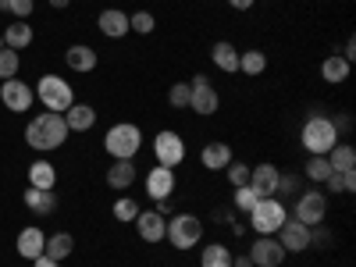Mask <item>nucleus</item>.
Returning a JSON list of instances; mask_svg holds the SVG:
<instances>
[{
    "label": "nucleus",
    "instance_id": "obj_22",
    "mask_svg": "<svg viewBox=\"0 0 356 267\" xmlns=\"http://www.w3.org/2000/svg\"><path fill=\"white\" fill-rule=\"evenodd\" d=\"M22 200H25V207H29L33 214H50L54 207H57L54 189H33V186H29V189L22 193Z\"/></svg>",
    "mask_w": 356,
    "mask_h": 267
},
{
    "label": "nucleus",
    "instance_id": "obj_46",
    "mask_svg": "<svg viewBox=\"0 0 356 267\" xmlns=\"http://www.w3.org/2000/svg\"><path fill=\"white\" fill-rule=\"evenodd\" d=\"M189 86H193V89H196V86H211V79H207V75L200 72V75H193V82H189Z\"/></svg>",
    "mask_w": 356,
    "mask_h": 267
},
{
    "label": "nucleus",
    "instance_id": "obj_5",
    "mask_svg": "<svg viewBox=\"0 0 356 267\" xmlns=\"http://www.w3.org/2000/svg\"><path fill=\"white\" fill-rule=\"evenodd\" d=\"M33 93L40 97V104L54 114H65L72 104H75V93H72V86L61 79V75H43L40 86L33 89Z\"/></svg>",
    "mask_w": 356,
    "mask_h": 267
},
{
    "label": "nucleus",
    "instance_id": "obj_43",
    "mask_svg": "<svg viewBox=\"0 0 356 267\" xmlns=\"http://www.w3.org/2000/svg\"><path fill=\"white\" fill-rule=\"evenodd\" d=\"M228 4H232L235 11H250V8L257 4V0H228Z\"/></svg>",
    "mask_w": 356,
    "mask_h": 267
},
{
    "label": "nucleus",
    "instance_id": "obj_41",
    "mask_svg": "<svg viewBox=\"0 0 356 267\" xmlns=\"http://www.w3.org/2000/svg\"><path fill=\"white\" fill-rule=\"evenodd\" d=\"M332 125H335V132L342 136V132L353 129V118H349V114H339V118H332Z\"/></svg>",
    "mask_w": 356,
    "mask_h": 267
},
{
    "label": "nucleus",
    "instance_id": "obj_16",
    "mask_svg": "<svg viewBox=\"0 0 356 267\" xmlns=\"http://www.w3.org/2000/svg\"><path fill=\"white\" fill-rule=\"evenodd\" d=\"M250 186H253L260 196H275V193H278V168H275V164H257V168H250Z\"/></svg>",
    "mask_w": 356,
    "mask_h": 267
},
{
    "label": "nucleus",
    "instance_id": "obj_20",
    "mask_svg": "<svg viewBox=\"0 0 356 267\" xmlns=\"http://www.w3.org/2000/svg\"><path fill=\"white\" fill-rule=\"evenodd\" d=\"M65 61L72 72H93L97 68V50L93 47H86V43H75L65 50Z\"/></svg>",
    "mask_w": 356,
    "mask_h": 267
},
{
    "label": "nucleus",
    "instance_id": "obj_23",
    "mask_svg": "<svg viewBox=\"0 0 356 267\" xmlns=\"http://www.w3.org/2000/svg\"><path fill=\"white\" fill-rule=\"evenodd\" d=\"M29 43H33V25L22 22V18H15V22L4 29V47H8V50H25Z\"/></svg>",
    "mask_w": 356,
    "mask_h": 267
},
{
    "label": "nucleus",
    "instance_id": "obj_33",
    "mask_svg": "<svg viewBox=\"0 0 356 267\" xmlns=\"http://www.w3.org/2000/svg\"><path fill=\"white\" fill-rule=\"evenodd\" d=\"M154 25H157V18H154L150 11H136V15H129V33L150 36V33H154Z\"/></svg>",
    "mask_w": 356,
    "mask_h": 267
},
{
    "label": "nucleus",
    "instance_id": "obj_28",
    "mask_svg": "<svg viewBox=\"0 0 356 267\" xmlns=\"http://www.w3.org/2000/svg\"><path fill=\"white\" fill-rule=\"evenodd\" d=\"M72 250H75V239H72L68 232H57V235H50V239H47V250H43V253H47L50 260L61 264V260L72 257Z\"/></svg>",
    "mask_w": 356,
    "mask_h": 267
},
{
    "label": "nucleus",
    "instance_id": "obj_19",
    "mask_svg": "<svg viewBox=\"0 0 356 267\" xmlns=\"http://www.w3.org/2000/svg\"><path fill=\"white\" fill-rule=\"evenodd\" d=\"M65 125H68V132L93 129V125H97V111L89 107V104H72V107L65 111Z\"/></svg>",
    "mask_w": 356,
    "mask_h": 267
},
{
    "label": "nucleus",
    "instance_id": "obj_8",
    "mask_svg": "<svg viewBox=\"0 0 356 267\" xmlns=\"http://www.w3.org/2000/svg\"><path fill=\"white\" fill-rule=\"evenodd\" d=\"M154 157H157V164H164V168L182 164V157H186V143H182V136L171 132V129L157 132V136H154Z\"/></svg>",
    "mask_w": 356,
    "mask_h": 267
},
{
    "label": "nucleus",
    "instance_id": "obj_10",
    "mask_svg": "<svg viewBox=\"0 0 356 267\" xmlns=\"http://www.w3.org/2000/svg\"><path fill=\"white\" fill-rule=\"evenodd\" d=\"M33 86H25L22 79H4V86H0V100H4L8 111L15 114H25L29 107H33Z\"/></svg>",
    "mask_w": 356,
    "mask_h": 267
},
{
    "label": "nucleus",
    "instance_id": "obj_9",
    "mask_svg": "<svg viewBox=\"0 0 356 267\" xmlns=\"http://www.w3.org/2000/svg\"><path fill=\"white\" fill-rule=\"evenodd\" d=\"M310 235H314V228H307L303 221H285V225L275 232V239L282 243L285 253H307V250L314 246Z\"/></svg>",
    "mask_w": 356,
    "mask_h": 267
},
{
    "label": "nucleus",
    "instance_id": "obj_6",
    "mask_svg": "<svg viewBox=\"0 0 356 267\" xmlns=\"http://www.w3.org/2000/svg\"><path fill=\"white\" fill-rule=\"evenodd\" d=\"M164 239H168L175 250H193V246L203 239V221H200L196 214H171Z\"/></svg>",
    "mask_w": 356,
    "mask_h": 267
},
{
    "label": "nucleus",
    "instance_id": "obj_15",
    "mask_svg": "<svg viewBox=\"0 0 356 267\" xmlns=\"http://www.w3.org/2000/svg\"><path fill=\"white\" fill-rule=\"evenodd\" d=\"M97 25H100V33H104L107 40H122V36H129V15H125V11H118V8L100 11Z\"/></svg>",
    "mask_w": 356,
    "mask_h": 267
},
{
    "label": "nucleus",
    "instance_id": "obj_7",
    "mask_svg": "<svg viewBox=\"0 0 356 267\" xmlns=\"http://www.w3.org/2000/svg\"><path fill=\"white\" fill-rule=\"evenodd\" d=\"M324 214H328V196L317 189L300 193V200H296V221H303L307 228H317L324 221Z\"/></svg>",
    "mask_w": 356,
    "mask_h": 267
},
{
    "label": "nucleus",
    "instance_id": "obj_24",
    "mask_svg": "<svg viewBox=\"0 0 356 267\" xmlns=\"http://www.w3.org/2000/svg\"><path fill=\"white\" fill-rule=\"evenodd\" d=\"M29 186L33 189H54L57 186V171L47 161H33L29 164Z\"/></svg>",
    "mask_w": 356,
    "mask_h": 267
},
{
    "label": "nucleus",
    "instance_id": "obj_4",
    "mask_svg": "<svg viewBox=\"0 0 356 267\" xmlns=\"http://www.w3.org/2000/svg\"><path fill=\"white\" fill-rule=\"evenodd\" d=\"M285 221H289V214H285V203L278 196H260L257 207L250 211V225L257 235H275Z\"/></svg>",
    "mask_w": 356,
    "mask_h": 267
},
{
    "label": "nucleus",
    "instance_id": "obj_2",
    "mask_svg": "<svg viewBox=\"0 0 356 267\" xmlns=\"http://www.w3.org/2000/svg\"><path fill=\"white\" fill-rule=\"evenodd\" d=\"M139 146H143V132H139V125H132V122H118V125H111L107 136H104V150H107L114 161H132V157L139 154Z\"/></svg>",
    "mask_w": 356,
    "mask_h": 267
},
{
    "label": "nucleus",
    "instance_id": "obj_1",
    "mask_svg": "<svg viewBox=\"0 0 356 267\" xmlns=\"http://www.w3.org/2000/svg\"><path fill=\"white\" fill-rule=\"evenodd\" d=\"M68 139V125H65V114H54V111H43L40 118H33L25 129V143L40 154H50L57 146H65Z\"/></svg>",
    "mask_w": 356,
    "mask_h": 267
},
{
    "label": "nucleus",
    "instance_id": "obj_14",
    "mask_svg": "<svg viewBox=\"0 0 356 267\" xmlns=\"http://www.w3.org/2000/svg\"><path fill=\"white\" fill-rule=\"evenodd\" d=\"M15 246H18V257H22V260H36V257H43V250H47V235H43L40 228H22Z\"/></svg>",
    "mask_w": 356,
    "mask_h": 267
},
{
    "label": "nucleus",
    "instance_id": "obj_27",
    "mask_svg": "<svg viewBox=\"0 0 356 267\" xmlns=\"http://www.w3.org/2000/svg\"><path fill=\"white\" fill-rule=\"evenodd\" d=\"M328 164L332 171H356V150L349 143H335L328 150Z\"/></svg>",
    "mask_w": 356,
    "mask_h": 267
},
{
    "label": "nucleus",
    "instance_id": "obj_49",
    "mask_svg": "<svg viewBox=\"0 0 356 267\" xmlns=\"http://www.w3.org/2000/svg\"><path fill=\"white\" fill-rule=\"evenodd\" d=\"M0 8H4V0H0Z\"/></svg>",
    "mask_w": 356,
    "mask_h": 267
},
{
    "label": "nucleus",
    "instance_id": "obj_48",
    "mask_svg": "<svg viewBox=\"0 0 356 267\" xmlns=\"http://www.w3.org/2000/svg\"><path fill=\"white\" fill-rule=\"evenodd\" d=\"M0 50H4V36H0Z\"/></svg>",
    "mask_w": 356,
    "mask_h": 267
},
{
    "label": "nucleus",
    "instance_id": "obj_44",
    "mask_svg": "<svg viewBox=\"0 0 356 267\" xmlns=\"http://www.w3.org/2000/svg\"><path fill=\"white\" fill-rule=\"evenodd\" d=\"M342 57L353 65V57H356V40H353V36H349V43H346V54H342Z\"/></svg>",
    "mask_w": 356,
    "mask_h": 267
},
{
    "label": "nucleus",
    "instance_id": "obj_45",
    "mask_svg": "<svg viewBox=\"0 0 356 267\" xmlns=\"http://www.w3.org/2000/svg\"><path fill=\"white\" fill-rule=\"evenodd\" d=\"M33 267H57V260H50V257L43 253V257H36V260H33Z\"/></svg>",
    "mask_w": 356,
    "mask_h": 267
},
{
    "label": "nucleus",
    "instance_id": "obj_36",
    "mask_svg": "<svg viewBox=\"0 0 356 267\" xmlns=\"http://www.w3.org/2000/svg\"><path fill=\"white\" fill-rule=\"evenodd\" d=\"M257 200H260V193L253 189V186H239V189H235V207H239V211H253V207H257Z\"/></svg>",
    "mask_w": 356,
    "mask_h": 267
},
{
    "label": "nucleus",
    "instance_id": "obj_39",
    "mask_svg": "<svg viewBox=\"0 0 356 267\" xmlns=\"http://www.w3.org/2000/svg\"><path fill=\"white\" fill-rule=\"evenodd\" d=\"M4 8H8L15 18H22V22H25L29 15H33V8H36V4H33V0H4Z\"/></svg>",
    "mask_w": 356,
    "mask_h": 267
},
{
    "label": "nucleus",
    "instance_id": "obj_17",
    "mask_svg": "<svg viewBox=\"0 0 356 267\" xmlns=\"http://www.w3.org/2000/svg\"><path fill=\"white\" fill-rule=\"evenodd\" d=\"M200 164L207 171H225L232 164V146L228 143H207L203 154H200Z\"/></svg>",
    "mask_w": 356,
    "mask_h": 267
},
{
    "label": "nucleus",
    "instance_id": "obj_26",
    "mask_svg": "<svg viewBox=\"0 0 356 267\" xmlns=\"http://www.w3.org/2000/svg\"><path fill=\"white\" fill-rule=\"evenodd\" d=\"M321 75H324V82H332V86H342L346 79H349V61L342 54H332L328 61L321 65Z\"/></svg>",
    "mask_w": 356,
    "mask_h": 267
},
{
    "label": "nucleus",
    "instance_id": "obj_40",
    "mask_svg": "<svg viewBox=\"0 0 356 267\" xmlns=\"http://www.w3.org/2000/svg\"><path fill=\"white\" fill-rule=\"evenodd\" d=\"M296 189H300V178H296V175H278V200L282 196H289V193H296Z\"/></svg>",
    "mask_w": 356,
    "mask_h": 267
},
{
    "label": "nucleus",
    "instance_id": "obj_42",
    "mask_svg": "<svg viewBox=\"0 0 356 267\" xmlns=\"http://www.w3.org/2000/svg\"><path fill=\"white\" fill-rule=\"evenodd\" d=\"M232 267H253L250 253H239V257H232Z\"/></svg>",
    "mask_w": 356,
    "mask_h": 267
},
{
    "label": "nucleus",
    "instance_id": "obj_34",
    "mask_svg": "<svg viewBox=\"0 0 356 267\" xmlns=\"http://www.w3.org/2000/svg\"><path fill=\"white\" fill-rule=\"evenodd\" d=\"M18 65H22V57H18V50H0V79H15L18 75Z\"/></svg>",
    "mask_w": 356,
    "mask_h": 267
},
{
    "label": "nucleus",
    "instance_id": "obj_11",
    "mask_svg": "<svg viewBox=\"0 0 356 267\" xmlns=\"http://www.w3.org/2000/svg\"><path fill=\"white\" fill-rule=\"evenodd\" d=\"M285 250H282V243L275 239V235H260V239L250 246V260H253V267H278V264H285Z\"/></svg>",
    "mask_w": 356,
    "mask_h": 267
},
{
    "label": "nucleus",
    "instance_id": "obj_21",
    "mask_svg": "<svg viewBox=\"0 0 356 267\" xmlns=\"http://www.w3.org/2000/svg\"><path fill=\"white\" fill-rule=\"evenodd\" d=\"M189 107H193L196 114H203V118H211V114L221 107L218 89H214V86H196V89H193V100H189Z\"/></svg>",
    "mask_w": 356,
    "mask_h": 267
},
{
    "label": "nucleus",
    "instance_id": "obj_30",
    "mask_svg": "<svg viewBox=\"0 0 356 267\" xmlns=\"http://www.w3.org/2000/svg\"><path fill=\"white\" fill-rule=\"evenodd\" d=\"M264 68H267V54L264 50H239V72L260 75Z\"/></svg>",
    "mask_w": 356,
    "mask_h": 267
},
{
    "label": "nucleus",
    "instance_id": "obj_18",
    "mask_svg": "<svg viewBox=\"0 0 356 267\" xmlns=\"http://www.w3.org/2000/svg\"><path fill=\"white\" fill-rule=\"evenodd\" d=\"M107 186L118 189V193L132 189V186H136V164H132V161H114V164L107 168Z\"/></svg>",
    "mask_w": 356,
    "mask_h": 267
},
{
    "label": "nucleus",
    "instance_id": "obj_47",
    "mask_svg": "<svg viewBox=\"0 0 356 267\" xmlns=\"http://www.w3.org/2000/svg\"><path fill=\"white\" fill-rule=\"evenodd\" d=\"M68 4H72V0H50V8H57V11H65Z\"/></svg>",
    "mask_w": 356,
    "mask_h": 267
},
{
    "label": "nucleus",
    "instance_id": "obj_37",
    "mask_svg": "<svg viewBox=\"0 0 356 267\" xmlns=\"http://www.w3.org/2000/svg\"><path fill=\"white\" fill-rule=\"evenodd\" d=\"M225 175H228V182H232V189H239V186H250V164H228L225 168Z\"/></svg>",
    "mask_w": 356,
    "mask_h": 267
},
{
    "label": "nucleus",
    "instance_id": "obj_12",
    "mask_svg": "<svg viewBox=\"0 0 356 267\" xmlns=\"http://www.w3.org/2000/svg\"><path fill=\"white\" fill-rule=\"evenodd\" d=\"M175 186H178L175 168L157 164V168H150V175H146V193H150V200H171Z\"/></svg>",
    "mask_w": 356,
    "mask_h": 267
},
{
    "label": "nucleus",
    "instance_id": "obj_13",
    "mask_svg": "<svg viewBox=\"0 0 356 267\" xmlns=\"http://www.w3.org/2000/svg\"><path fill=\"white\" fill-rule=\"evenodd\" d=\"M136 232L143 243H161L164 232H168V218L157 214V211H139L136 214Z\"/></svg>",
    "mask_w": 356,
    "mask_h": 267
},
{
    "label": "nucleus",
    "instance_id": "obj_3",
    "mask_svg": "<svg viewBox=\"0 0 356 267\" xmlns=\"http://www.w3.org/2000/svg\"><path fill=\"white\" fill-rule=\"evenodd\" d=\"M339 143V132L332 118H307L303 122V146L310 157H328V150Z\"/></svg>",
    "mask_w": 356,
    "mask_h": 267
},
{
    "label": "nucleus",
    "instance_id": "obj_35",
    "mask_svg": "<svg viewBox=\"0 0 356 267\" xmlns=\"http://www.w3.org/2000/svg\"><path fill=\"white\" fill-rule=\"evenodd\" d=\"M328 175H332L328 157H310V161H307V178H310V182H324Z\"/></svg>",
    "mask_w": 356,
    "mask_h": 267
},
{
    "label": "nucleus",
    "instance_id": "obj_25",
    "mask_svg": "<svg viewBox=\"0 0 356 267\" xmlns=\"http://www.w3.org/2000/svg\"><path fill=\"white\" fill-rule=\"evenodd\" d=\"M211 61L221 68V72H239V50H235L232 43H214L211 47Z\"/></svg>",
    "mask_w": 356,
    "mask_h": 267
},
{
    "label": "nucleus",
    "instance_id": "obj_29",
    "mask_svg": "<svg viewBox=\"0 0 356 267\" xmlns=\"http://www.w3.org/2000/svg\"><path fill=\"white\" fill-rule=\"evenodd\" d=\"M200 267H232V250L221 243H211L200 253Z\"/></svg>",
    "mask_w": 356,
    "mask_h": 267
},
{
    "label": "nucleus",
    "instance_id": "obj_38",
    "mask_svg": "<svg viewBox=\"0 0 356 267\" xmlns=\"http://www.w3.org/2000/svg\"><path fill=\"white\" fill-rule=\"evenodd\" d=\"M136 214H139V207H136V200H129V196H122V200H114V218H118V221H136Z\"/></svg>",
    "mask_w": 356,
    "mask_h": 267
},
{
    "label": "nucleus",
    "instance_id": "obj_32",
    "mask_svg": "<svg viewBox=\"0 0 356 267\" xmlns=\"http://www.w3.org/2000/svg\"><path fill=\"white\" fill-rule=\"evenodd\" d=\"M189 100H193V86H189V82H175V86L168 89V104H171V107L186 111Z\"/></svg>",
    "mask_w": 356,
    "mask_h": 267
},
{
    "label": "nucleus",
    "instance_id": "obj_31",
    "mask_svg": "<svg viewBox=\"0 0 356 267\" xmlns=\"http://www.w3.org/2000/svg\"><path fill=\"white\" fill-rule=\"evenodd\" d=\"M324 186H328V193H353L356 189V171H332L328 178H324Z\"/></svg>",
    "mask_w": 356,
    "mask_h": 267
}]
</instances>
